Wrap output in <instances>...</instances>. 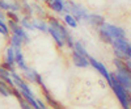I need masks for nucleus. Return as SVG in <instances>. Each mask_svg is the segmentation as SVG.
<instances>
[{
  "instance_id": "f257e3e1",
  "label": "nucleus",
  "mask_w": 131,
  "mask_h": 109,
  "mask_svg": "<svg viewBox=\"0 0 131 109\" xmlns=\"http://www.w3.org/2000/svg\"><path fill=\"white\" fill-rule=\"evenodd\" d=\"M109 85L112 87V90L114 91L115 96L118 97L119 103L123 106V109H130V92H127L123 87L119 84L115 80L114 74H110V82H109Z\"/></svg>"
},
{
  "instance_id": "f03ea898",
  "label": "nucleus",
  "mask_w": 131,
  "mask_h": 109,
  "mask_svg": "<svg viewBox=\"0 0 131 109\" xmlns=\"http://www.w3.org/2000/svg\"><path fill=\"white\" fill-rule=\"evenodd\" d=\"M112 43L114 46V51L117 53V55L119 58L125 59V61H130V58H131V46H130V42L126 38L114 39Z\"/></svg>"
},
{
  "instance_id": "7ed1b4c3",
  "label": "nucleus",
  "mask_w": 131,
  "mask_h": 109,
  "mask_svg": "<svg viewBox=\"0 0 131 109\" xmlns=\"http://www.w3.org/2000/svg\"><path fill=\"white\" fill-rule=\"evenodd\" d=\"M101 29H104L109 38L112 39V42L114 39H121V38H126V32L122 29V28H119V26H115V25H112V24H104L101 25Z\"/></svg>"
},
{
  "instance_id": "20e7f679",
  "label": "nucleus",
  "mask_w": 131,
  "mask_h": 109,
  "mask_svg": "<svg viewBox=\"0 0 131 109\" xmlns=\"http://www.w3.org/2000/svg\"><path fill=\"white\" fill-rule=\"evenodd\" d=\"M70 5L68 7H66L67 8V11H71V16L78 21V20H88V12H86V9L85 8H83L81 5H78V4H75V3H72V2H70L68 3Z\"/></svg>"
},
{
  "instance_id": "39448f33",
  "label": "nucleus",
  "mask_w": 131,
  "mask_h": 109,
  "mask_svg": "<svg viewBox=\"0 0 131 109\" xmlns=\"http://www.w3.org/2000/svg\"><path fill=\"white\" fill-rule=\"evenodd\" d=\"M114 76H115V80H117L119 84H121L127 92H130V90H131L130 70H117L115 74H114Z\"/></svg>"
},
{
  "instance_id": "423d86ee",
  "label": "nucleus",
  "mask_w": 131,
  "mask_h": 109,
  "mask_svg": "<svg viewBox=\"0 0 131 109\" xmlns=\"http://www.w3.org/2000/svg\"><path fill=\"white\" fill-rule=\"evenodd\" d=\"M88 62H89V66H92V67H94L98 72H100L102 76H104V78L107 80V83L109 82H110V72H109L107 71V68L104 66V64L102 63H100V62H98V61H96L94 58H92L91 55L88 57Z\"/></svg>"
},
{
  "instance_id": "0eeeda50",
  "label": "nucleus",
  "mask_w": 131,
  "mask_h": 109,
  "mask_svg": "<svg viewBox=\"0 0 131 109\" xmlns=\"http://www.w3.org/2000/svg\"><path fill=\"white\" fill-rule=\"evenodd\" d=\"M50 26H51V28H54V29H57V30L59 32V33L66 38V41L68 42V45H70L71 47H73V42L71 41V36L68 34V32L66 30V28H64L60 23H58V21H57L55 18H51V20H50Z\"/></svg>"
},
{
  "instance_id": "6e6552de",
  "label": "nucleus",
  "mask_w": 131,
  "mask_h": 109,
  "mask_svg": "<svg viewBox=\"0 0 131 109\" xmlns=\"http://www.w3.org/2000/svg\"><path fill=\"white\" fill-rule=\"evenodd\" d=\"M8 24H9L10 29L13 30V34H16L17 37H20L23 42H29V36L26 34V32L24 30L23 26H18L16 23H13V21H10V20H9Z\"/></svg>"
},
{
  "instance_id": "1a4fd4ad",
  "label": "nucleus",
  "mask_w": 131,
  "mask_h": 109,
  "mask_svg": "<svg viewBox=\"0 0 131 109\" xmlns=\"http://www.w3.org/2000/svg\"><path fill=\"white\" fill-rule=\"evenodd\" d=\"M72 61H73V64H75L76 67L84 68V67H88V66H89L88 58L80 55V54H78L76 51H73V54H72Z\"/></svg>"
},
{
  "instance_id": "9d476101",
  "label": "nucleus",
  "mask_w": 131,
  "mask_h": 109,
  "mask_svg": "<svg viewBox=\"0 0 131 109\" xmlns=\"http://www.w3.org/2000/svg\"><path fill=\"white\" fill-rule=\"evenodd\" d=\"M47 3H49V7L52 9V11H55V12H67V8H66V4L63 3V0H47Z\"/></svg>"
},
{
  "instance_id": "9b49d317",
  "label": "nucleus",
  "mask_w": 131,
  "mask_h": 109,
  "mask_svg": "<svg viewBox=\"0 0 131 109\" xmlns=\"http://www.w3.org/2000/svg\"><path fill=\"white\" fill-rule=\"evenodd\" d=\"M47 32L52 36V38L55 39V42L58 43V46H60V47H63V45L66 43V38L59 33V32L57 30V29H54V28H51V26H47Z\"/></svg>"
},
{
  "instance_id": "f8f14e48",
  "label": "nucleus",
  "mask_w": 131,
  "mask_h": 109,
  "mask_svg": "<svg viewBox=\"0 0 131 109\" xmlns=\"http://www.w3.org/2000/svg\"><path fill=\"white\" fill-rule=\"evenodd\" d=\"M15 62L18 64V67H21V70H26L28 66H26V63H25V59H24V55H23V53H21L20 49H15Z\"/></svg>"
},
{
  "instance_id": "ddd939ff",
  "label": "nucleus",
  "mask_w": 131,
  "mask_h": 109,
  "mask_svg": "<svg viewBox=\"0 0 131 109\" xmlns=\"http://www.w3.org/2000/svg\"><path fill=\"white\" fill-rule=\"evenodd\" d=\"M25 75H26V78L30 80V82H37L39 84H42V80H41V76L37 71L34 70H31V68H26L25 70Z\"/></svg>"
},
{
  "instance_id": "4468645a",
  "label": "nucleus",
  "mask_w": 131,
  "mask_h": 109,
  "mask_svg": "<svg viewBox=\"0 0 131 109\" xmlns=\"http://www.w3.org/2000/svg\"><path fill=\"white\" fill-rule=\"evenodd\" d=\"M86 21H89V23H91L92 25H94V26H101V25L105 24L104 17L100 16V15H89Z\"/></svg>"
},
{
  "instance_id": "2eb2a0df",
  "label": "nucleus",
  "mask_w": 131,
  "mask_h": 109,
  "mask_svg": "<svg viewBox=\"0 0 131 109\" xmlns=\"http://www.w3.org/2000/svg\"><path fill=\"white\" fill-rule=\"evenodd\" d=\"M73 51H76L78 54H80V55H83V57H85V58L89 57L81 42H75V43H73Z\"/></svg>"
},
{
  "instance_id": "dca6fc26",
  "label": "nucleus",
  "mask_w": 131,
  "mask_h": 109,
  "mask_svg": "<svg viewBox=\"0 0 131 109\" xmlns=\"http://www.w3.org/2000/svg\"><path fill=\"white\" fill-rule=\"evenodd\" d=\"M5 63L9 64V66H13V63H15V49L12 46H9L7 49V57H5Z\"/></svg>"
},
{
  "instance_id": "f3484780",
  "label": "nucleus",
  "mask_w": 131,
  "mask_h": 109,
  "mask_svg": "<svg viewBox=\"0 0 131 109\" xmlns=\"http://www.w3.org/2000/svg\"><path fill=\"white\" fill-rule=\"evenodd\" d=\"M0 95L2 96H9V95H12V91H10V88H9V85L8 84H5L2 79H0Z\"/></svg>"
},
{
  "instance_id": "a211bd4d",
  "label": "nucleus",
  "mask_w": 131,
  "mask_h": 109,
  "mask_svg": "<svg viewBox=\"0 0 131 109\" xmlns=\"http://www.w3.org/2000/svg\"><path fill=\"white\" fill-rule=\"evenodd\" d=\"M64 21H66V24H67L68 26H71V28H76V26H78V21H76L70 13H67L64 16Z\"/></svg>"
},
{
  "instance_id": "6ab92c4d",
  "label": "nucleus",
  "mask_w": 131,
  "mask_h": 109,
  "mask_svg": "<svg viewBox=\"0 0 131 109\" xmlns=\"http://www.w3.org/2000/svg\"><path fill=\"white\" fill-rule=\"evenodd\" d=\"M10 42H12V47H13V49H20V47H21V45H23V41H21V38H20V37H17L16 34H12Z\"/></svg>"
},
{
  "instance_id": "aec40b11",
  "label": "nucleus",
  "mask_w": 131,
  "mask_h": 109,
  "mask_svg": "<svg viewBox=\"0 0 131 109\" xmlns=\"http://www.w3.org/2000/svg\"><path fill=\"white\" fill-rule=\"evenodd\" d=\"M34 29H39V30H43V32H47V25L45 23H41V21H36L34 24H33Z\"/></svg>"
},
{
  "instance_id": "412c9836",
  "label": "nucleus",
  "mask_w": 131,
  "mask_h": 109,
  "mask_svg": "<svg viewBox=\"0 0 131 109\" xmlns=\"http://www.w3.org/2000/svg\"><path fill=\"white\" fill-rule=\"evenodd\" d=\"M18 103H20V106H21V109H33L24 99H23V97H21V99H18Z\"/></svg>"
},
{
  "instance_id": "4be33fe9",
  "label": "nucleus",
  "mask_w": 131,
  "mask_h": 109,
  "mask_svg": "<svg viewBox=\"0 0 131 109\" xmlns=\"http://www.w3.org/2000/svg\"><path fill=\"white\" fill-rule=\"evenodd\" d=\"M21 24L24 25V28H26V29H34V26H33V24L31 23H29V21L26 20V18H24V20H21Z\"/></svg>"
},
{
  "instance_id": "5701e85b",
  "label": "nucleus",
  "mask_w": 131,
  "mask_h": 109,
  "mask_svg": "<svg viewBox=\"0 0 131 109\" xmlns=\"http://www.w3.org/2000/svg\"><path fill=\"white\" fill-rule=\"evenodd\" d=\"M0 29H2L4 33H5V36H8V26H7V24L4 23L2 18H0Z\"/></svg>"
},
{
  "instance_id": "b1692460",
  "label": "nucleus",
  "mask_w": 131,
  "mask_h": 109,
  "mask_svg": "<svg viewBox=\"0 0 131 109\" xmlns=\"http://www.w3.org/2000/svg\"><path fill=\"white\" fill-rule=\"evenodd\" d=\"M8 16H9V20L10 21H13V23H18V17L16 16V13H13V12H10V11H9V13H8Z\"/></svg>"
},
{
  "instance_id": "393cba45",
  "label": "nucleus",
  "mask_w": 131,
  "mask_h": 109,
  "mask_svg": "<svg viewBox=\"0 0 131 109\" xmlns=\"http://www.w3.org/2000/svg\"><path fill=\"white\" fill-rule=\"evenodd\" d=\"M0 9L9 11V4H8V3H5L4 0H0Z\"/></svg>"
},
{
  "instance_id": "a878e982",
  "label": "nucleus",
  "mask_w": 131,
  "mask_h": 109,
  "mask_svg": "<svg viewBox=\"0 0 131 109\" xmlns=\"http://www.w3.org/2000/svg\"><path fill=\"white\" fill-rule=\"evenodd\" d=\"M42 2H47V0H42Z\"/></svg>"
}]
</instances>
